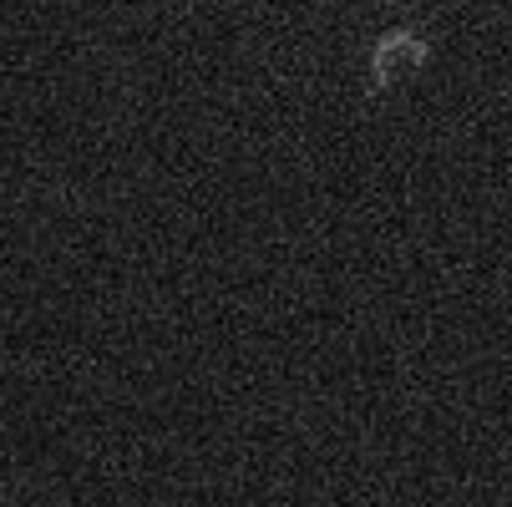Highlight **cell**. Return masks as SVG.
<instances>
[{"label": "cell", "instance_id": "obj_1", "mask_svg": "<svg viewBox=\"0 0 512 507\" xmlns=\"http://www.w3.org/2000/svg\"><path fill=\"white\" fill-rule=\"evenodd\" d=\"M401 56H406V61H426L431 46L416 41L411 31H386V36L371 46V92H386V87H391V66H396Z\"/></svg>", "mask_w": 512, "mask_h": 507}]
</instances>
